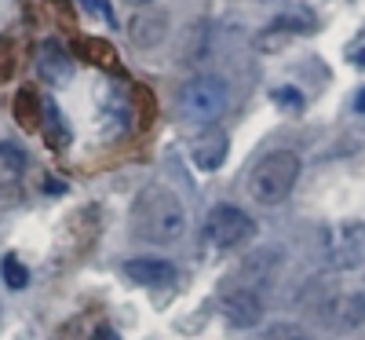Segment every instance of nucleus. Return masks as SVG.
Returning <instances> with one entry per match:
<instances>
[{
    "label": "nucleus",
    "instance_id": "423d86ee",
    "mask_svg": "<svg viewBox=\"0 0 365 340\" xmlns=\"http://www.w3.org/2000/svg\"><path fill=\"white\" fill-rule=\"evenodd\" d=\"M223 319L237 329H252L263 319V296L249 286H237L223 296Z\"/></svg>",
    "mask_w": 365,
    "mask_h": 340
},
{
    "label": "nucleus",
    "instance_id": "4be33fe9",
    "mask_svg": "<svg viewBox=\"0 0 365 340\" xmlns=\"http://www.w3.org/2000/svg\"><path fill=\"white\" fill-rule=\"evenodd\" d=\"M48 194H63V183H58V179H48Z\"/></svg>",
    "mask_w": 365,
    "mask_h": 340
},
{
    "label": "nucleus",
    "instance_id": "7ed1b4c3",
    "mask_svg": "<svg viewBox=\"0 0 365 340\" xmlns=\"http://www.w3.org/2000/svg\"><path fill=\"white\" fill-rule=\"evenodd\" d=\"M227 103H230V88L216 74H197L179 88V114L190 125H212V121H220Z\"/></svg>",
    "mask_w": 365,
    "mask_h": 340
},
{
    "label": "nucleus",
    "instance_id": "f8f14e48",
    "mask_svg": "<svg viewBox=\"0 0 365 340\" xmlns=\"http://www.w3.org/2000/svg\"><path fill=\"white\" fill-rule=\"evenodd\" d=\"M15 121L26 129V132H41L44 125V103L34 88H22L15 96Z\"/></svg>",
    "mask_w": 365,
    "mask_h": 340
},
{
    "label": "nucleus",
    "instance_id": "f257e3e1",
    "mask_svg": "<svg viewBox=\"0 0 365 340\" xmlns=\"http://www.w3.org/2000/svg\"><path fill=\"white\" fill-rule=\"evenodd\" d=\"M182 227H187V212H182V201L172 187H161V183H154V187H146L135 205H132V231L150 241V245H168L182 234Z\"/></svg>",
    "mask_w": 365,
    "mask_h": 340
},
{
    "label": "nucleus",
    "instance_id": "5701e85b",
    "mask_svg": "<svg viewBox=\"0 0 365 340\" xmlns=\"http://www.w3.org/2000/svg\"><path fill=\"white\" fill-rule=\"evenodd\" d=\"M125 4H132V8H146V4H154V0H125Z\"/></svg>",
    "mask_w": 365,
    "mask_h": 340
},
{
    "label": "nucleus",
    "instance_id": "aec40b11",
    "mask_svg": "<svg viewBox=\"0 0 365 340\" xmlns=\"http://www.w3.org/2000/svg\"><path fill=\"white\" fill-rule=\"evenodd\" d=\"M354 110H358V114H365V88L354 96Z\"/></svg>",
    "mask_w": 365,
    "mask_h": 340
},
{
    "label": "nucleus",
    "instance_id": "ddd939ff",
    "mask_svg": "<svg viewBox=\"0 0 365 340\" xmlns=\"http://www.w3.org/2000/svg\"><path fill=\"white\" fill-rule=\"evenodd\" d=\"M44 121H48V146L51 150H63L66 143H70V132H66V125H63V114H58V106L55 103H44Z\"/></svg>",
    "mask_w": 365,
    "mask_h": 340
},
{
    "label": "nucleus",
    "instance_id": "0eeeda50",
    "mask_svg": "<svg viewBox=\"0 0 365 340\" xmlns=\"http://www.w3.org/2000/svg\"><path fill=\"white\" fill-rule=\"evenodd\" d=\"M230 154V136L223 129H205L194 143H190V158L201 172H216Z\"/></svg>",
    "mask_w": 365,
    "mask_h": 340
},
{
    "label": "nucleus",
    "instance_id": "f03ea898",
    "mask_svg": "<svg viewBox=\"0 0 365 340\" xmlns=\"http://www.w3.org/2000/svg\"><path fill=\"white\" fill-rule=\"evenodd\" d=\"M299 169H303V161L296 150H270L249 176V194L259 205H282L296 187Z\"/></svg>",
    "mask_w": 365,
    "mask_h": 340
},
{
    "label": "nucleus",
    "instance_id": "4468645a",
    "mask_svg": "<svg viewBox=\"0 0 365 340\" xmlns=\"http://www.w3.org/2000/svg\"><path fill=\"white\" fill-rule=\"evenodd\" d=\"M0 271H4L8 289H26V286H29V271L22 267V260H19L15 253H8L4 260H0Z\"/></svg>",
    "mask_w": 365,
    "mask_h": 340
},
{
    "label": "nucleus",
    "instance_id": "a211bd4d",
    "mask_svg": "<svg viewBox=\"0 0 365 340\" xmlns=\"http://www.w3.org/2000/svg\"><path fill=\"white\" fill-rule=\"evenodd\" d=\"M274 99H278L282 106H292V110H299V106H303V96H299L296 88H278V91H274Z\"/></svg>",
    "mask_w": 365,
    "mask_h": 340
},
{
    "label": "nucleus",
    "instance_id": "1a4fd4ad",
    "mask_svg": "<svg viewBox=\"0 0 365 340\" xmlns=\"http://www.w3.org/2000/svg\"><path fill=\"white\" fill-rule=\"evenodd\" d=\"M125 274H128V282L135 286H168L172 278H175V267L168 260H158V256H135L125 264Z\"/></svg>",
    "mask_w": 365,
    "mask_h": 340
},
{
    "label": "nucleus",
    "instance_id": "9b49d317",
    "mask_svg": "<svg viewBox=\"0 0 365 340\" xmlns=\"http://www.w3.org/2000/svg\"><path fill=\"white\" fill-rule=\"evenodd\" d=\"M168 34V15L165 11H139L132 19V41L139 48H158Z\"/></svg>",
    "mask_w": 365,
    "mask_h": 340
},
{
    "label": "nucleus",
    "instance_id": "2eb2a0df",
    "mask_svg": "<svg viewBox=\"0 0 365 340\" xmlns=\"http://www.w3.org/2000/svg\"><path fill=\"white\" fill-rule=\"evenodd\" d=\"M81 51L91 59V63H103V66H113V63H117L113 48H110V44H103V41H81Z\"/></svg>",
    "mask_w": 365,
    "mask_h": 340
},
{
    "label": "nucleus",
    "instance_id": "39448f33",
    "mask_svg": "<svg viewBox=\"0 0 365 340\" xmlns=\"http://www.w3.org/2000/svg\"><path fill=\"white\" fill-rule=\"evenodd\" d=\"M325 260L340 271H354L365 264V227L358 224H332L322 231Z\"/></svg>",
    "mask_w": 365,
    "mask_h": 340
},
{
    "label": "nucleus",
    "instance_id": "20e7f679",
    "mask_svg": "<svg viewBox=\"0 0 365 340\" xmlns=\"http://www.w3.org/2000/svg\"><path fill=\"white\" fill-rule=\"evenodd\" d=\"M256 234V224L249 212H241L237 205H216L205 220V238L216 249H237Z\"/></svg>",
    "mask_w": 365,
    "mask_h": 340
},
{
    "label": "nucleus",
    "instance_id": "412c9836",
    "mask_svg": "<svg viewBox=\"0 0 365 340\" xmlns=\"http://www.w3.org/2000/svg\"><path fill=\"white\" fill-rule=\"evenodd\" d=\"M96 340H120V336H117L113 329H99V333H96Z\"/></svg>",
    "mask_w": 365,
    "mask_h": 340
},
{
    "label": "nucleus",
    "instance_id": "6ab92c4d",
    "mask_svg": "<svg viewBox=\"0 0 365 340\" xmlns=\"http://www.w3.org/2000/svg\"><path fill=\"white\" fill-rule=\"evenodd\" d=\"M84 4H88V8H96V11H99V19L113 22V11H110V4H106V0H84Z\"/></svg>",
    "mask_w": 365,
    "mask_h": 340
},
{
    "label": "nucleus",
    "instance_id": "9d476101",
    "mask_svg": "<svg viewBox=\"0 0 365 340\" xmlns=\"http://www.w3.org/2000/svg\"><path fill=\"white\" fill-rule=\"evenodd\" d=\"M325 322L340 326V329H354L365 322V293H347V296H336L329 307H325Z\"/></svg>",
    "mask_w": 365,
    "mask_h": 340
},
{
    "label": "nucleus",
    "instance_id": "6e6552de",
    "mask_svg": "<svg viewBox=\"0 0 365 340\" xmlns=\"http://www.w3.org/2000/svg\"><path fill=\"white\" fill-rule=\"evenodd\" d=\"M34 63H37V74L51 84H66L70 74H73V63H70V55L63 44H55V41H44L34 55Z\"/></svg>",
    "mask_w": 365,
    "mask_h": 340
},
{
    "label": "nucleus",
    "instance_id": "dca6fc26",
    "mask_svg": "<svg viewBox=\"0 0 365 340\" xmlns=\"http://www.w3.org/2000/svg\"><path fill=\"white\" fill-rule=\"evenodd\" d=\"M267 340H314V336H307L299 326H292V322H278V326H270L267 329Z\"/></svg>",
    "mask_w": 365,
    "mask_h": 340
},
{
    "label": "nucleus",
    "instance_id": "f3484780",
    "mask_svg": "<svg viewBox=\"0 0 365 340\" xmlns=\"http://www.w3.org/2000/svg\"><path fill=\"white\" fill-rule=\"evenodd\" d=\"M15 74V48L11 41H0V81H8Z\"/></svg>",
    "mask_w": 365,
    "mask_h": 340
}]
</instances>
